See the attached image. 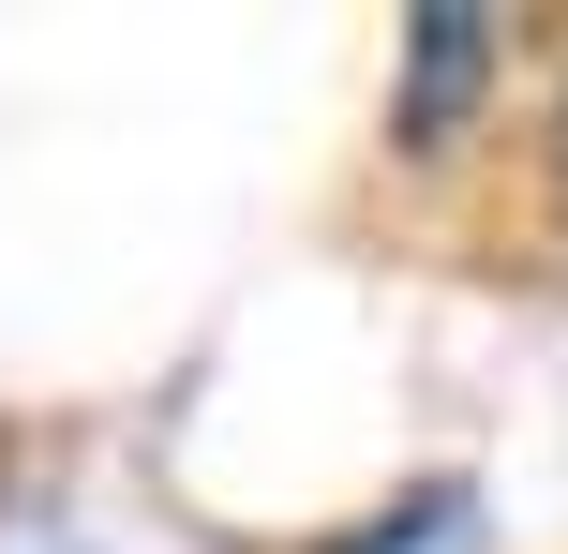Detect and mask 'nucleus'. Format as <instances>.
I'll list each match as a JSON object with an SVG mask.
<instances>
[{"label": "nucleus", "instance_id": "7ed1b4c3", "mask_svg": "<svg viewBox=\"0 0 568 554\" xmlns=\"http://www.w3.org/2000/svg\"><path fill=\"white\" fill-rule=\"evenodd\" d=\"M554 195H568V105H554Z\"/></svg>", "mask_w": 568, "mask_h": 554}, {"label": "nucleus", "instance_id": "f257e3e1", "mask_svg": "<svg viewBox=\"0 0 568 554\" xmlns=\"http://www.w3.org/2000/svg\"><path fill=\"white\" fill-rule=\"evenodd\" d=\"M479 75H494V16H479V0H419V46H404V120H389V135H404V150H449V120L479 105Z\"/></svg>", "mask_w": 568, "mask_h": 554}, {"label": "nucleus", "instance_id": "f03ea898", "mask_svg": "<svg viewBox=\"0 0 568 554\" xmlns=\"http://www.w3.org/2000/svg\"><path fill=\"white\" fill-rule=\"evenodd\" d=\"M449 525H464V495L434 480V495L404 510V525H359V540H329V554H419V540H449Z\"/></svg>", "mask_w": 568, "mask_h": 554}]
</instances>
